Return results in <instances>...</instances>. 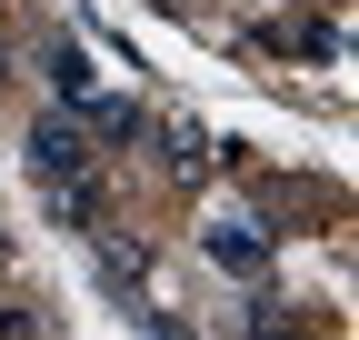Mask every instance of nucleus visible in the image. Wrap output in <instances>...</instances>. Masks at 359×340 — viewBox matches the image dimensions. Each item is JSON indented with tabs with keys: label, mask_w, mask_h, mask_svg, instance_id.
<instances>
[{
	"label": "nucleus",
	"mask_w": 359,
	"mask_h": 340,
	"mask_svg": "<svg viewBox=\"0 0 359 340\" xmlns=\"http://www.w3.org/2000/svg\"><path fill=\"white\" fill-rule=\"evenodd\" d=\"M30 170L50 190H80L90 181V131H80V120H30Z\"/></svg>",
	"instance_id": "f257e3e1"
},
{
	"label": "nucleus",
	"mask_w": 359,
	"mask_h": 340,
	"mask_svg": "<svg viewBox=\"0 0 359 340\" xmlns=\"http://www.w3.org/2000/svg\"><path fill=\"white\" fill-rule=\"evenodd\" d=\"M210 261H219V270H240V280H250V270H269V240H259L250 221H219V230H210Z\"/></svg>",
	"instance_id": "f03ea898"
},
{
	"label": "nucleus",
	"mask_w": 359,
	"mask_h": 340,
	"mask_svg": "<svg viewBox=\"0 0 359 340\" xmlns=\"http://www.w3.org/2000/svg\"><path fill=\"white\" fill-rule=\"evenodd\" d=\"M50 91H60L70 110H90V100H100V91H90V60H80V51H50Z\"/></svg>",
	"instance_id": "7ed1b4c3"
},
{
	"label": "nucleus",
	"mask_w": 359,
	"mask_h": 340,
	"mask_svg": "<svg viewBox=\"0 0 359 340\" xmlns=\"http://www.w3.org/2000/svg\"><path fill=\"white\" fill-rule=\"evenodd\" d=\"M0 340H40V310H20V301H11V310H0Z\"/></svg>",
	"instance_id": "20e7f679"
},
{
	"label": "nucleus",
	"mask_w": 359,
	"mask_h": 340,
	"mask_svg": "<svg viewBox=\"0 0 359 340\" xmlns=\"http://www.w3.org/2000/svg\"><path fill=\"white\" fill-rule=\"evenodd\" d=\"M250 340H309V330H299V320H280V310H259V330H250Z\"/></svg>",
	"instance_id": "39448f33"
},
{
	"label": "nucleus",
	"mask_w": 359,
	"mask_h": 340,
	"mask_svg": "<svg viewBox=\"0 0 359 340\" xmlns=\"http://www.w3.org/2000/svg\"><path fill=\"white\" fill-rule=\"evenodd\" d=\"M0 261H11V240H0Z\"/></svg>",
	"instance_id": "423d86ee"
}]
</instances>
